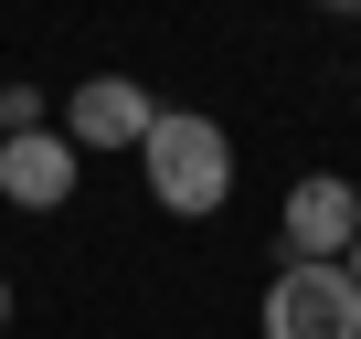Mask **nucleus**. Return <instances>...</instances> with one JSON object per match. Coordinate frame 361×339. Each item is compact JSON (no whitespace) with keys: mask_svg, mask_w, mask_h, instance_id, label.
<instances>
[{"mask_svg":"<svg viewBox=\"0 0 361 339\" xmlns=\"http://www.w3.org/2000/svg\"><path fill=\"white\" fill-rule=\"evenodd\" d=\"M0 328H11V276H0Z\"/></svg>","mask_w":361,"mask_h":339,"instance_id":"obj_6","label":"nucleus"},{"mask_svg":"<svg viewBox=\"0 0 361 339\" xmlns=\"http://www.w3.org/2000/svg\"><path fill=\"white\" fill-rule=\"evenodd\" d=\"M149 127H159V96H149L138 75H85V85L64 96L75 159H85V148H149Z\"/></svg>","mask_w":361,"mask_h":339,"instance_id":"obj_3","label":"nucleus"},{"mask_svg":"<svg viewBox=\"0 0 361 339\" xmlns=\"http://www.w3.org/2000/svg\"><path fill=\"white\" fill-rule=\"evenodd\" d=\"M266 339H361L350 265H276L266 276Z\"/></svg>","mask_w":361,"mask_h":339,"instance_id":"obj_2","label":"nucleus"},{"mask_svg":"<svg viewBox=\"0 0 361 339\" xmlns=\"http://www.w3.org/2000/svg\"><path fill=\"white\" fill-rule=\"evenodd\" d=\"M350 244H361V191L340 170H308L287 191V265H340Z\"/></svg>","mask_w":361,"mask_h":339,"instance_id":"obj_4","label":"nucleus"},{"mask_svg":"<svg viewBox=\"0 0 361 339\" xmlns=\"http://www.w3.org/2000/svg\"><path fill=\"white\" fill-rule=\"evenodd\" d=\"M138 170H149V202L180 212V223H213V212L234 202V138H224L213 117H192V106H159Z\"/></svg>","mask_w":361,"mask_h":339,"instance_id":"obj_1","label":"nucleus"},{"mask_svg":"<svg viewBox=\"0 0 361 339\" xmlns=\"http://www.w3.org/2000/svg\"><path fill=\"white\" fill-rule=\"evenodd\" d=\"M75 138L64 127H32V138H0V202L11 212H64L75 202Z\"/></svg>","mask_w":361,"mask_h":339,"instance_id":"obj_5","label":"nucleus"},{"mask_svg":"<svg viewBox=\"0 0 361 339\" xmlns=\"http://www.w3.org/2000/svg\"><path fill=\"white\" fill-rule=\"evenodd\" d=\"M350 286H361V244H350Z\"/></svg>","mask_w":361,"mask_h":339,"instance_id":"obj_7","label":"nucleus"}]
</instances>
